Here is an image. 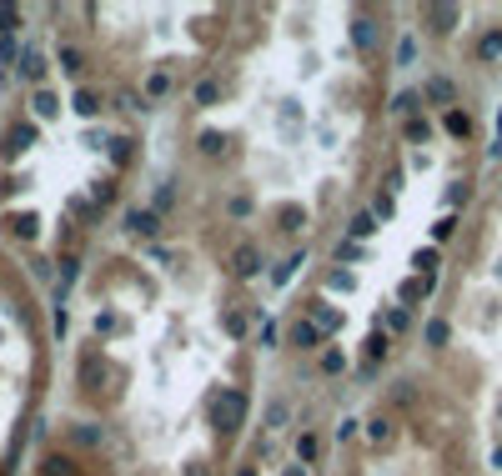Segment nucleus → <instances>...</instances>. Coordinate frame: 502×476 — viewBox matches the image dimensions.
<instances>
[{"mask_svg": "<svg viewBox=\"0 0 502 476\" xmlns=\"http://www.w3.org/2000/svg\"><path fill=\"white\" fill-rule=\"evenodd\" d=\"M246 421V391H216L211 396V426L216 431H236Z\"/></svg>", "mask_w": 502, "mask_h": 476, "instance_id": "nucleus-1", "label": "nucleus"}, {"mask_svg": "<svg viewBox=\"0 0 502 476\" xmlns=\"http://www.w3.org/2000/svg\"><path fill=\"white\" fill-rule=\"evenodd\" d=\"M232 271H236V276H257V271H261V251H257V246H236V251H232Z\"/></svg>", "mask_w": 502, "mask_h": 476, "instance_id": "nucleus-2", "label": "nucleus"}, {"mask_svg": "<svg viewBox=\"0 0 502 476\" xmlns=\"http://www.w3.org/2000/svg\"><path fill=\"white\" fill-rule=\"evenodd\" d=\"M55 111H60L55 91H46V85H35V96H31V116H35V121H51Z\"/></svg>", "mask_w": 502, "mask_h": 476, "instance_id": "nucleus-3", "label": "nucleus"}, {"mask_svg": "<svg viewBox=\"0 0 502 476\" xmlns=\"http://www.w3.org/2000/svg\"><path fill=\"white\" fill-rule=\"evenodd\" d=\"M125 226H131L136 236H156L161 231V215L156 211H125Z\"/></svg>", "mask_w": 502, "mask_h": 476, "instance_id": "nucleus-4", "label": "nucleus"}, {"mask_svg": "<svg viewBox=\"0 0 502 476\" xmlns=\"http://www.w3.org/2000/svg\"><path fill=\"white\" fill-rule=\"evenodd\" d=\"M71 111H76L80 121H91V116H101V96H96V91H86V85H80V91L71 96Z\"/></svg>", "mask_w": 502, "mask_h": 476, "instance_id": "nucleus-5", "label": "nucleus"}, {"mask_svg": "<svg viewBox=\"0 0 502 476\" xmlns=\"http://www.w3.org/2000/svg\"><path fill=\"white\" fill-rule=\"evenodd\" d=\"M457 15H462L457 6H427V20H432V30H437V35H447V30L457 26Z\"/></svg>", "mask_w": 502, "mask_h": 476, "instance_id": "nucleus-6", "label": "nucleus"}, {"mask_svg": "<svg viewBox=\"0 0 502 476\" xmlns=\"http://www.w3.org/2000/svg\"><path fill=\"white\" fill-rule=\"evenodd\" d=\"M422 96H427V100H437V105H452V100H457V85H452L447 76H432Z\"/></svg>", "mask_w": 502, "mask_h": 476, "instance_id": "nucleus-7", "label": "nucleus"}, {"mask_svg": "<svg viewBox=\"0 0 502 476\" xmlns=\"http://www.w3.org/2000/svg\"><path fill=\"white\" fill-rule=\"evenodd\" d=\"M291 346H297V351H311V346H322V331L311 326V321H297V326H291Z\"/></svg>", "mask_w": 502, "mask_h": 476, "instance_id": "nucleus-8", "label": "nucleus"}, {"mask_svg": "<svg viewBox=\"0 0 502 476\" xmlns=\"http://www.w3.org/2000/svg\"><path fill=\"white\" fill-rule=\"evenodd\" d=\"M311 326H317V331H337L342 326V311H331V306L317 301V306H311Z\"/></svg>", "mask_w": 502, "mask_h": 476, "instance_id": "nucleus-9", "label": "nucleus"}, {"mask_svg": "<svg viewBox=\"0 0 502 476\" xmlns=\"http://www.w3.org/2000/svg\"><path fill=\"white\" fill-rule=\"evenodd\" d=\"M477 60H502V30H487L477 40Z\"/></svg>", "mask_w": 502, "mask_h": 476, "instance_id": "nucleus-10", "label": "nucleus"}, {"mask_svg": "<svg viewBox=\"0 0 502 476\" xmlns=\"http://www.w3.org/2000/svg\"><path fill=\"white\" fill-rule=\"evenodd\" d=\"M20 76H26V80H40V76H46V55H40V51H26V55H20Z\"/></svg>", "mask_w": 502, "mask_h": 476, "instance_id": "nucleus-11", "label": "nucleus"}, {"mask_svg": "<svg viewBox=\"0 0 502 476\" xmlns=\"http://www.w3.org/2000/svg\"><path fill=\"white\" fill-rule=\"evenodd\" d=\"M347 231H352V241H367V236L376 231V215H372V211H357V215H352V226H347Z\"/></svg>", "mask_w": 502, "mask_h": 476, "instance_id": "nucleus-12", "label": "nucleus"}, {"mask_svg": "<svg viewBox=\"0 0 502 476\" xmlns=\"http://www.w3.org/2000/svg\"><path fill=\"white\" fill-rule=\"evenodd\" d=\"M40 476H76V461L71 457H46L40 461Z\"/></svg>", "mask_w": 502, "mask_h": 476, "instance_id": "nucleus-13", "label": "nucleus"}, {"mask_svg": "<svg viewBox=\"0 0 502 476\" xmlns=\"http://www.w3.org/2000/svg\"><path fill=\"white\" fill-rule=\"evenodd\" d=\"M71 441H76V446H96V441H101V426H96V421L71 426Z\"/></svg>", "mask_w": 502, "mask_h": 476, "instance_id": "nucleus-14", "label": "nucleus"}, {"mask_svg": "<svg viewBox=\"0 0 502 476\" xmlns=\"http://www.w3.org/2000/svg\"><path fill=\"white\" fill-rule=\"evenodd\" d=\"M191 96H196V105H216L221 100V80H196Z\"/></svg>", "mask_w": 502, "mask_h": 476, "instance_id": "nucleus-15", "label": "nucleus"}, {"mask_svg": "<svg viewBox=\"0 0 502 476\" xmlns=\"http://www.w3.org/2000/svg\"><path fill=\"white\" fill-rule=\"evenodd\" d=\"M166 96H171V76H151V80H146V100H166Z\"/></svg>", "mask_w": 502, "mask_h": 476, "instance_id": "nucleus-16", "label": "nucleus"}, {"mask_svg": "<svg viewBox=\"0 0 502 476\" xmlns=\"http://www.w3.org/2000/svg\"><path fill=\"white\" fill-rule=\"evenodd\" d=\"M417 100H422L417 91H397V96H392V116H412V111H417Z\"/></svg>", "mask_w": 502, "mask_h": 476, "instance_id": "nucleus-17", "label": "nucleus"}, {"mask_svg": "<svg viewBox=\"0 0 502 476\" xmlns=\"http://www.w3.org/2000/svg\"><path fill=\"white\" fill-rule=\"evenodd\" d=\"M302 261H306V251H297V256H291V261H282L277 271H271V281H277V286H286V281L297 276V266H302Z\"/></svg>", "mask_w": 502, "mask_h": 476, "instance_id": "nucleus-18", "label": "nucleus"}, {"mask_svg": "<svg viewBox=\"0 0 502 476\" xmlns=\"http://www.w3.org/2000/svg\"><path fill=\"white\" fill-rule=\"evenodd\" d=\"M196 150H201V156H221V150H226V136H221V131H206V136L196 141Z\"/></svg>", "mask_w": 502, "mask_h": 476, "instance_id": "nucleus-19", "label": "nucleus"}, {"mask_svg": "<svg viewBox=\"0 0 502 476\" xmlns=\"http://www.w3.org/2000/svg\"><path fill=\"white\" fill-rule=\"evenodd\" d=\"M60 71H80V66H86V55H80V46H60Z\"/></svg>", "mask_w": 502, "mask_h": 476, "instance_id": "nucleus-20", "label": "nucleus"}, {"mask_svg": "<svg viewBox=\"0 0 502 476\" xmlns=\"http://www.w3.org/2000/svg\"><path fill=\"white\" fill-rule=\"evenodd\" d=\"M442 125H447V131H452V136H467V131H472V121H467V111H447V121H442Z\"/></svg>", "mask_w": 502, "mask_h": 476, "instance_id": "nucleus-21", "label": "nucleus"}, {"mask_svg": "<svg viewBox=\"0 0 502 476\" xmlns=\"http://www.w3.org/2000/svg\"><path fill=\"white\" fill-rule=\"evenodd\" d=\"M412 60H417V40L402 35V40H397V66H412Z\"/></svg>", "mask_w": 502, "mask_h": 476, "instance_id": "nucleus-22", "label": "nucleus"}, {"mask_svg": "<svg viewBox=\"0 0 502 476\" xmlns=\"http://www.w3.org/2000/svg\"><path fill=\"white\" fill-rule=\"evenodd\" d=\"M277 221H282V231H297V226H302V206H282Z\"/></svg>", "mask_w": 502, "mask_h": 476, "instance_id": "nucleus-23", "label": "nucleus"}, {"mask_svg": "<svg viewBox=\"0 0 502 476\" xmlns=\"http://www.w3.org/2000/svg\"><path fill=\"white\" fill-rule=\"evenodd\" d=\"M382 356H387V336L372 331V336H367V361H382Z\"/></svg>", "mask_w": 502, "mask_h": 476, "instance_id": "nucleus-24", "label": "nucleus"}, {"mask_svg": "<svg viewBox=\"0 0 502 476\" xmlns=\"http://www.w3.org/2000/svg\"><path fill=\"white\" fill-rule=\"evenodd\" d=\"M412 266L422 271V276H432V271H437V251H432V246H427V251H417V256H412Z\"/></svg>", "mask_w": 502, "mask_h": 476, "instance_id": "nucleus-25", "label": "nucleus"}, {"mask_svg": "<svg viewBox=\"0 0 502 476\" xmlns=\"http://www.w3.org/2000/svg\"><path fill=\"white\" fill-rule=\"evenodd\" d=\"M131 156H136L131 141H111V161H116V166H131Z\"/></svg>", "mask_w": 502, "mask_h": 476, "instance_id": "nucleus-26", "label": "nucleus"}, {"mask_svg": "<svg viewBox=\"0 0 502 476\" xmlns=\"http://www.w3.org/2000/svg\"><path fill=\"white\" fill-rule=\"evenodd\" d=\"M286 416H291L286 401H271V406H266V426H286Z\"/></svg>", "mask_w": 502, "mask_h": 476, "instance_id": "nucleus-27", "label": "nucleus"}, {"mask_svg": "<svg viewBox=\"0 0 502 476\" xmlns=\"http://www.w3.org/2000/svg\"><path fill=\"white\" fill-rule=\"evenodd\" d=\"M367 437H372V441H387V437H392V421H387V416L367 421Z\"/></svg>", "mask_w": 502, "mask_h": 476, "instance_id": "nucleus-28", "label": "nucleus"}, {"mask_svg": "<svg viewBox=\"0 0 502 476\" xmlns=\"http://www.w3.org/2000/svg\"><path fill=\"white\" fill-rule=\"evenodd\" d=\"M427 346H447V321H427Z\"/></svg>", "mask_w": 502, "mask_h": 476, "instance_id": "nucleus-29", "label": "nucleus"}, {"mask_svg": "<svg viewBox=\"0 0 502 476\" xmlns=\"http://www.w3.org/2000/svg\"><path fill=\"white\" fill-rule=\"evenodd\" d=\"M352 40H357V46H372V40H376L372 20H357V26H352Z\"/></svg>", "mask_w": 502, "mask_h": 476, "instance_id": "nucleus-30", "label": "nucleus"}, {"mask_svg": "<svg viewBox=\"0 0 502 476\" xmlns=\"http://www.w3.org/2000/svg\"><path fill=\"white\" fill-rule=\"evenodd\" d=\"M427 136H432V125L412 116V121H407V141H427Z\"/></svg>", "mask_w": 502, "mask_h": 476, "instance_id": "nucleus-31", "label": "nucleus"}, {"mask_svg": "<svg viewBox=\"0 0 502 476\" xmlns=\"http://www.w3.org/2000/svg\"><path fill=\"white\" fill-rule=\"evenodd\" d=\"M327 286H331V291H352V286H357V276H352V271H337Z\"/></svg>", "mask_w": 502, "mask_h": 476, "instance_id": "nucleus-32", "label": "nucleus"}, {"mask_svg": "<svg viewBox=\"0 0 502 476\" xmlns=\"http://www.w3.org/2000/svg\"><path fill=\"white\" fill-rule=\"evenodd\" d=\"M387 326H392V331H407V326H412V311H402V306H397V311L387 316Z\"/></svg>", "mask_w": 502, "mask_h": 476, "instance_id": "nucleus-33", "label": "nucleus"}, {"mask_svg": "<svg viewBox=\"0 0 502 476\" xmlns=\"http://www.w3.org/2000/svg\"><path fill=\"white\" fill-rule=\"evenodd\" d=\"M171 201H176V186H171V181H166V186L156 191V206H151V211H166V206H171Z\"/></svg>", "mask_w": 502, "mask_h": 476, "instance_id": "nucleus-34", "label": "nucleus"}, {"mask_svg": "<svg viewBox=\"0 0 502 476\" xmlns=\"http://www.w3.org/2000/svg\"><path fill=\"white\" fill-rule=\"evenodd\" d=\"M452 231H457V221H452V215H442V221H437V226H432V241H447V236H452Z\"/></svg>", "mask_w": 502, "mask_h": 476, "instance_id": "nucleus-35", "label": "nucleus"}, {"mask_svg": "<svg viewBox=\"0 0 502 476\" xmlns=\"http://www.w3.org/2000/svg\"><path fill=\"white\" fill-rule=\"evenodd\" d=\"M20 26V10L15 6H0V30H15Z\"/></svg>", "mask_w": 502, "mask_h": 476, "instance_id": "nucleus-36", "label": "nucleus"}, {"mask_svg": "<svg viewBox=\"0 0 502 476\" xmlns=\"http://www.w3.org/2000/svg\"><path fill=\"white\" fill-rule=\"evenodd\" d=\"M297 457H302V461L317 457V437H302V441H297Z\"/></svg>", "mask_w": 502, "mask_h": 476, "instance_id": "nucleus-37", "label": "nucleus"}, {"mask_svg": "<svg viewBox=\"0 0 502 476\" xmlns=\"http://www.w3.org/2000/svg\"><path fill=\"white\" fill-rule=\"evenodd\" d=\"M31 141H35V125H15V150L31 146Z\"/></svg>", "mask_w": 502, "mask_h": 476, "instance_id": "nucleus-38", "label": "nucleus"}, {"mask_svg": "<svg viewBox=\"0 0 502 476\" xmlns=\"http://www.w3.org/2000/svg\"><path fill=\"white\" fill-rule=\"evenodd\" d=\"M232 215H251V196H232V206H226Z\"/></svg>", "mask_w": 502, "mask_h": 476, "instance_id": "nucleus-39", "label": "nucleus"}, {"mask_svg": "<svg viewBox=\"0 0 502 476\" xmlns=\"http://www.w3.org/2000/svg\"><path fill=\"white\" fill-rule=\"evenodd\" d=\"M322 366H327V371H342L347 356H342V351H327V356H322Z\"/></svg>", "mask_w": 502, "mask_h": 476, "instance_id": "nucleus-40", "label": "nucleus"}, {"mask_svg": "<svg viewBox=\"0 0 502 476\" xmlns=\"http://www.w3.org/2000/svg\"><path fill=\"white\" fill-rule=\"evenodd\" d=\"M226 331H232V336H246V321L232 311V316H226Z\"/></svg>", "mask_w": 502, "mask_h": 476, "instance_id": "nucleus-41", "label": "nucleus"}, {"mask_svg": "<svg viewBox=\"0 0 502 476\" xmlns=\"http://www.w3.org/2000/svg\"><path fill=\"white\" fill-rule=\"evenodd\" d=\"M492 466H497V471H502V446H497V451H492Z\"/></svg>", "mask_w": 502, "mask_h": 476, "instance_id": "nucleus-42", "label": "nucleus"}, {"mask_svg": "<svg viewBox=\"0 0 502 476\" xmlns=\"http://www.w3.org/2000/svg\"><path fill=\"white\" fill-rule=\"evenodd\" d=\"M186 476H211V471H201V466H191V471H186Z\"/></svg>", "mask_w": 502, "mask_h": 476, "instance_id": "nucleus-43", "label": "nucleus"}, {"mask_svg": "<svg viewBox=\"0 0 502 476\" xmlns=\"http://www.w3.org/2000/svg\"><path fill=\"white\" fill-rule=\"evenodd\" d=\"M286 476H306V471H302V466H291V471H286Z\"/></svg>", "mask_w": 502, "mask_h": 476, "instance_id": "nucleus-44", "label": "nucleus"}, {"mask_svg": "<svg viewBox=\"0 0 502 476\" xmlns=\"http://www.w3.org/2000/svg\"><path fill=\"white\" fill-rule=\"evenodd\" d=\"M236 476H257V471H251V466H241V471H236Z\"/></svg>", "mask_w": 502, "mask_h": 476, "instance_id": "nucleus-45", "label": "nucleus"}]
</instances>
